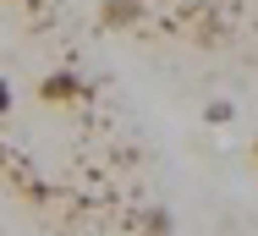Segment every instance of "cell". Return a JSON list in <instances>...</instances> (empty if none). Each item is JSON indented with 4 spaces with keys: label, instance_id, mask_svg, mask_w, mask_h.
<instances>
[{
    "label": "cell",
    "instance_id": "cell-1",
    "mask_svg": "<svg viewBox=\"0 0 258 236\" xmlns=\"http://www.w3.org/2000/svg\"><path fill=\"white\" fill-rule=\"evenodd\" d=\"M77 94H83V83H77L72 72H50V77L39 83V99H44V104H72Z\"/></svg>",
    "mask_w": 258,
    "mask_h": 236
},
{
    "label": "cell",
    "instance_id": "cell-2",
    "mask_svg": "<svg viewBox=\"0 0 258 236\" xmlns=\"http://www.w3.org/2000/svg\"><path fill=\"white\" fill-rule=\"evenodd\" d=\"M0 115H11V83L0 77Z\"/></svg>",
    "mask_w": 258,
    "mask_h": 236
},
{
    "label": "cell",
    "instance_id": "cell-3",
    "mask_svg": "<svg viewBox=\"0 0 258 236\" xmlns=\"http://www.w3.org/2000/svg\"><path fill=\"white\" fill-rule=\"evenodd\" d=\"M253 159H258V138H253Z\"/></svg>",
    "mask_w": 258,
    "mask_h": 236
}]
</instances>
